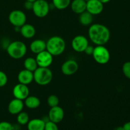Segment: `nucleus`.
Wrapping results in <instances>:
<instances>
[{"label":"nucleus","instance_id":"obj_1","mask_svg":"<svg viewBox=\"0 0 130 130\" xmlns=\"http://www.w3.org/2000/svg\"><path fill=\"white\" fill-rule=\"evenodd\" d=\"M88 36L93 43L97 45H104L108 43L110 38V32L107 27L101 24L90 25Z\"/></svg>","mask_w":130,"mask_h":130},{"label":"nucleus","instance_id":"obj_2","mask_svg":"<svg viewBox=\"0 0 130 130\" xmlns=\"http://www.w3.org/2000/svg\"><path fill=\"white\" fill-rule=\"evenodd\" d=\"M46 43V50L53 57L59 56L64 52L66 44L64 39L58 36L51 37Z\"/></svg>","mask_w":130,"mask_h":130},{"label":"nucleus","instance_id":"obj_3","mask_svg":"<svg viewBox=\"0 0 130 130\" xmlns=\"http://www.w3.org/2000/svg\"><path fill=\"white\" fill-rule=\"evenodd\" d=\"M34 81L40 86H46L53 79V72L49 67H38L34 72Z\"/></svg>","mask_w":130,"mask_h":130},{"label":"nucleus","instance_id":"obj_4","mask_svg":"<svg viewBox=\"0 0 130 130\" xmlns=\"http://www.w3.org/2000/svg\"><path fill=\"white\" fill-rule=\"evenodd\" d=\"M6 51L10 57L14 59L23 58L27 53L26 44L20 41H15L9 44Z\"/></svg>","mask_w":130,"mask_h":130},{"label":"nucleus","instance_id":"obj_5","mask_svg":"<svg viewBox=\"0 0 130 130\" xmlns=\"http://www.w3.org/2000/svg\"><path fill=\"white\" fill-rule=\"evenodd\" d=\"M92 56L95 62L101 65L107 63L110 58V52L104 45H97L95 47Z\"/></svg>","mask_w":130,"mask_h":130},{"label":"nucleus","instance_id":"obj_6","mask_svg":"<svg viewBox=\"0 0 130 130\" xmlns=\"http://www.w3.org/2000/svg\"><path fill=\"white\" fill-rule=\"evenodd\" d=\"M32 11L39 18H44L50 12V5L46 0H36L33 3Z\"/></svg>","mask_w":130,"mask_h":130},{"label":"nucleus","instance_id":"obj_7","mask_svg":"<svg viewBox=\"0 0 130 130\" xmlns=\"http://www.w3.org/2000/svg\"><path fill=\"white\" fill-rule=\"evenodd\" d=\"M10 24L15 27H20L26 23L27 17L25 13L22 10H15L10 12L8 16Z\"/></svg>","mask_w":130,"mask_h":130},{"label":"nucleus","instance_id":"obj_8","mask_svg":"<svg viewBox=\"0 0 130 130\" xmlns=\"http://www.w3.org/2000/svg\"><path fill=\"white\" fill-rule=\"evenodd\" d=\"M71 45L75 52L82 53L85 52L86 47L89 45L88 39L85 36L77 35L72 39Z\"/></svg>","mask_w":130,"mask_h":130},{"label":"nucleus","instance_id":"obj_9","mask_svg":"<svg viewBox=\"0 0 130 130\" xmlns=\"http://www.w3.org/2000/svg\"><path fill=\"white\" fill-rule=\"evenodd\" d=\"M38 67H49L53 62V56L46 50L38 53L36 57Z\"/></svg>","mask_w":130,"mask_h":130},{"label":"nucleus","instance_id":"obj_10","mask_svg":"<svg viewBox=\"0 0 130 130\" xmlns=\"http://www.w3.org/2000/svg\"><path fill=\"white\" fill-rule=\"evenodd\" d=\"M79 69V65L76 60L69 59L63 62L61 67V71L64 75L67 76L74 74Z\"/></svg>","mask_w":130,"mask_h":130},{"label":"nucleus","instance_id":"obj_11","mask_svg":"<svg viewBox=\"0 0 130 130\" xmlns=\"http://www.w3.org/2000/svg\"><path fill=\"white\" fill-rule=\"evenodd\" d=\"M64 110L59 105L51 107L48 112V119L55 123H60L64 118Z\"/></svg>","mask_w":130,"mask_h":130},{"label":"nucleus","instance_id":"obj_12","mask_svg":"<svg viewBox=\"0 0 130 130\" xmlns=\"http://www.w3.org/2000/svg\"><path fill=\"white\" fill-rule=\"evenodd\" d=\"M30 90L27 85L19 83L13 88V95L15 99H20L24 101L29 95Z\"/></svg>","mask_w":130,"mask_h":130},{"label":"nucleus","instance_id":"obj_13","mask_svg":"<svg viewBox=\"0 0 130 130\" xmlns=\"http://www.w3.org/2000/svg\"><path fill=\"white\" fill-rule=\"evenodd\" d=\"M104 10V4L99 0H89L86 1V11L93 15L101 13Z\"/></svg>","mask_w":130,"mask_h":130},{"label":"nucleus","instance_id":"obj_14","mask_svg":"<svg viewBox=\"0 0 130 130\" xmlns=\"http://www.w3.org/2000/svg\"><path fill=\"white\" fill-rule=\"evenodd\" d=\"M24 107V102L20 99H14L11 100L8 105V110L12 115H17L23 110Z\"/></svg>","mask_w":130,"mask_h":130},{"label":"nucleus","instance_id":"obj_15","mask_svg":"<svg viewBox=\"0 0 130 130\" xmlns=\"http://www.w3.org/2000/svg\"><path fill=\"white\" fill-rule=\"evenodd\" d=\"M17 79L19 83L28 85L34 81V74L27 69L22 70L18 74Z\"/></svg>","mask_w":130,"mask_h":130},{"label":"nucleus","instance_id":"obj_16","mask_svg":"<svg viewBox=\"0 0 130 130\" xmlns=\"http://www.w3.org/2000/svg\"><path fill=\"white\" fill-rule=\"evenodd\" d=\"M46 48V43L43 39H35L32 41L30 44V51L36 55L45 50Z\"/></svg>","mask_w":130,"mask_h":130},{"label":"nucleus","instance_id":"obj_17","mask_svg":"<svg viewBox=\"0 0 130 130\" xmlns=\"http://www.w3.org/2000/svg\"><path fill=\"white\" fill-rule=\"evenodd\" d=\"M70 5L71 10L76 14L79 15L86 10V1L85 0H73Z\"/></svg>","mask_w":130,"mask_h":130},{"label":"nucleus","instance_id":"obj_18","mask_svg":"<svg viewBox=\"0 0 130 130\" xmlns=\"http://www.w3.org/2000/svg\"><path fill=\"white\" fill-rule=\"evenodd\" d=\"M20 32L21 35L26 39L32 38L36 34V29L32 24H26L20 27Z\"/></svg>","mask_w":130,"mask_h":130},{"label":"nucleus","instance_id":"obj_19","mask_svg":"<svg viewBox=\"0 0 130 130\" xmlns=\"http://www.w3.org/2000/svg\"><path fill=\"white\" fill-rule=\"evenodd\" d=\"M45 123L43 119H36L29 120L27 124L28 130H44Z\"/></svg>","mask_w":130,"mask_h":130},{"label":"nucleus","instance_id":"obj_20","mask_svg":"<svg viewBox=\"0 0 130 130\" xmlns=\"http://www.w3.org/2000/svg\"><path fill=\"white\" fill-rule=\"evenodd\" d=\"M41 100L38 97L36 96H28L24 100V105L28 109H35L40 106Z\"/></svg>","mask_w":130,"mask_h":130},{"label":"nucleus","instance_id":"obj_21","mask_svg":"<svg viewBox=\"0 0 130 130\" xmlns=\"http://www.w3.org/2000/svg\"><path fill=\"white\" fill-rule=\"evenodd\" d=\"M93 20V15L86 10L83 12L82 13L79 14V21L80 24L83 26H89L91 25Z\"/></svg>","mask_w":130,"mask_h":130},{"label":"nucleus","instance_id":"obj_22","mask_svg":"<svg viewBox=\"0 0 130 130\" xmlns=\"http://www.w3.org/2000/svg\"><path fill=\"white\" fill-rule=\"evenodd\" d=\"M24 66L25 69L30 71L32 72H34L35 70L38 67L36 60L33 57H28V58H25L24 62Z\"/></svg>","mask_w":130,"mask_h":130},{"label":"nucleus","instance_id":"obj_23","mask_svg":"<svg viewBox=\"0 0 130 130\" xmlns=\"http://www.w3.org/2000/svg\"><path fill=\"white\" fill-rule=\"evenodd\" d=\"M71 0H52V3L55 8L59 10H63L70 6Z\"/></svg>","mask_w":130,"mask_h":130},{"label":"nucleus","instance_id":"obj_24","mask_svg":"<svg viewBox=\"0 0 130 130\" xmlns=\"http://www.w3.org/2000/svg\"><path fill=\"white\" fill-rule=\"evenodd\" d=\"M29 116L26 112L22 111L17 114V121L19 124L21 125H25L27 124L28 122L29 121Z\"/></svg>","mask_w":130,"mask_h":130},{"label":"nucleus","instance_id":"obj_25","mask_svg":"<svg viewBox=\"0 0 130 130\" xmlns=\"http://www.w3.org/2000/svg\"><path fill=\"white\" fill-rule=\"evenodd\" d=\"M60 100L58 96L55 95H51L47 99V104L51 107L57 106L59 105Z\"/></svg>","mask_w":130,"mask_h":130},{"label":"nucleus","instance_id":"obj_26","mask_svg":"<svg viewBox=\"0 0 130 130\" xmlns=\"http://www.w3.org/2000/svg\"><path fill=\"white\" fill-rule=\"evenodd\" d=\"M44 130H58V127L57 123L48 120L45 123Z\"/></svg>","mask_w":130,"mask_h":130},{"label":"nucleus","instance_id":"obj_27","mask_svg":"<svg viewBox=\"0 0 130 130\" xmlns=\"http://www.w3.org/2000/svg\"><path fill=\"white\" fill-rule=\"evenodd\" d=\"M123 72L125 77L130 79V62H126L123 64Z\"/></svg>","mask_w":130,"mask_h":130},{"label":"nucleus","instance_id":"obj_28","mask_svg":"<svg viewBox=\"0 0 130 130\" xmlns=\"http://www.w3.org/2000/svg\"><path fill=\"white\" fill-rule=\"evenodd\" d=\"M8 83V76L3 71H0V88L3 87Z\"/></svg>","mask_w":130,"mask_h":130},{"label":"nucleus","instance_id":"obj_29","mask_svg":"<svg viewBox=\"0 0 130 130\" xmlns=\"http://www.w3.org/2000/svg\"><path fill=\"white\" fill-rule=\"evenodd\" d=\"M0 130H13V126L7 121L0 122Z\"/></svg>","mask_w":130,"mask_h":130},{"label":"nucleus","instance_id":"obj_30","mask_svg":"<svg viewBox=\"0 0 130 130\" xmlns=\"http://www.w3.org/2000/svg\"><path fill=\"white\" fill-rule=\"evenodd\" d=\"M94 51V47L92 46L88 45L85 50V53H86L87 55H92Z\"/></svg>","mask_w":130,"mask_h":130},{"label":"nucleus","instance_id":"obj_31","mask_svg":"<svg viewBox=\"0 0 130 130\" xmlns=\"http://www.w3.org/2000/svg\"><path fill=\"white\" fill-rule=\"evenodd\" d=\"M24 6L26 10H32L33 7V3L30 2V1H25L24 4Z\"/></svg>","mask_w":130,"mask_h":130},{"label":"nucleus","instance_id":"obj_32","mask_svg":"<svg viewBox=\"0 0 130 130\" xmlns=\"http://www.w3.org/2000/svg\"><path fill=\"white\" fill-rule=\"evenodd\" d=\"M124 130H130V121L126 122L124 125L123 126Z\"/></svg>","mask_w":130,"mask_h":130},{"label":"nucleus","instance_id":"obj_33","mask_svg":"<svg viewBox=\"0 0 130 130\" xmlns=\"http://www.w3.org/2000/svg\"><path fill=\"white\" fill-rule=\"evenodd\" d=\"M99 1H100V2L102 3V4H106V3H108L109 2H110V0H99Z\"/></svg>","mask_w":130,"mask_h":130},{"label":"nucleus","instance_id":"obj_34","mask_svg":"<svg viewBox=\"0 0 130 130\" xmlns=\"http://www.w3.org/2000/svg\"><path fill=\"white\" fill-rule=\"evenodd\" d=\"M115 130H124V129H123V126H119V127H117V128H116Z\"/></svg>","mask_w":130,"mask_h":130},{"label":"nucleus","instance_id":"obj_35","mask_svg":"<svg viewBox=\"0 0 130 130\" xmlns=\"http://www.w3.org/2000/svg\"><path fill=\"white\" fill-rule=\"evenodd\" d=\"M25 1H30V2L34 3V1H36V0H25Z\"/></svg>","mask_w":130,"mask_h":130},{"label":"nucleus","instance_id":"obj_36","mask_svg":"<svg viewBox=\"0 0 130 130\" xmlns=\"http://www.w3.org/2000/svg\"><path fill=\"white\" fill-rule=\"evenodd\" d=\"M85 1H89V0H85Z\"/></svg>","mask_w":130,"mask_h":130}]
</instances>
